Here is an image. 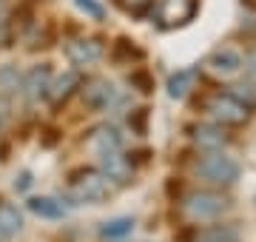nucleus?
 <instances>
[{"mask_svg": "<svg viewBox=\"0 0 256 242\" xmlns=\"http://www.w3.org/2000/svg\"><path fill=\"white\" fill-rule=\"evenodd\" d=\"M131 231H134V220H131V216H114V220H106V222L100 225V236L106 242L126 240Z\"/></svg>", "mask_w": 256, "mask_h": 242, "instance_id": "obj_18", "label": "nucleus"}, {"mask_svg": "<svg viewBox=\"0 0 256 242\" xmlns=\"http://www.w3.org/2000/svg\"><path fill=\"white\" fill-rule=\"evenodd\" d=\"M194 171H196V177H200L202 182H208V186H234L239 180L236 160H230L228 154H222V151L205 154V157L196 162Z\"/></svg>", "mask_w": 256, "mask_h": 242, "instance_id": "obj_4", "label": "nucleus"}, {"mask_svg": "<svg viewBox=\"0 0 256 242\" xmlns=\"http://www.w3.org/2000/svg\"><path fill=\"white\" fill-rule=\"evenodd\" d=\"M77 88H80V74L77 72H63L54 83L48 86V97H52V102H66Z\"/></svg>", "mask_w": 256, "mask_h": 242, "instance_id": "obj_14", "label": "nucleus"}, {"mask_svg": "<svg viewBox=\"0 0 256 242\" xmlns=\"http://www.w3.org/2000/svg\"><path fill=\"white\" fill-rule=\"evenodd\" d=\"M100 171L114 182V186H122L131 180V162L122 157V151H108V154H100Z\"/></svg>", "mask_w": 256, "mask_h": 242, "instance_id": "obj_12", "label": "nucleus"}, {"mask_svg": "<svg viewBox=\"0 0 256 242\" xmlns=\"http://www.w3.org/2000/svg\"><path fill=\"white\" fill-rule=\"evenodd\" d=\"M205 66H208V72H214L216 77H230V74H236L239 68H242V54H239L236 48L222 46L205 60Z\"/></svg>", "mask_w": 256, "mask_h": 242, "instance_id": "obj_10", "label": "nucleus"}, {"mask_svg": "<svg viewBox=\"0 0 256 242\" xmlns=\"http://www.w3.org/2000/svg\"><path fill=\"white\" fill-rule=\"evenodd\" d=\"M131 83L137 86V88H140L142 94H148L151 88H154V80H151V77H148L146 72H142V68H137V72L131 74Z\"/></svg>", "mask_w": 256, "mask_h": 242, "instance_id": "obj_23", "label": "nucleus"}, {"mask_svg": "<svg viewBox=\"0 0 256 242\" xmlns=\"http://www.w3.org/2000/svg\"><path fill=\"white\" fill-rule=\"evenodd\" d=\"M230 208V200L222 196L220 191H191L182 196V214L194 222H208L216 220Z\"/></svg>", "mask_w": 256, "mask_h": 242, "instance_id": "obj_2", "label": "nucleus"}, {"mask_svg": "<svg viewBox=\"0 0 256 242\" xmlns=\"http://www.w3.org/2000/svg\"><path fill=\"white\" fill-rule=\"evenodd\" d=\"M9 40V23H6V12H3V6H0V46Z\"/></svg>", "mask_w": 256, "mask_h": 242, "instance_id": "obj_25", "label": "nucleus"}, {"mask_svg": "<svg viewBox=\"0 0 256 242\" xmlns=\"http://www.w3.org/2000/svg\"><path fill=\"white\" fill-rule=\"evenodd\" d=\"M151 3H154V0H120V6L126 12H131V14H146Z\"/></svg>", "mask_w": 256, "mask_h": 242, "instance_id": "obj_22", "label": "nucleus"}, {"mask_svg": "<svg viewBox=\"0 0 256 242\" xmlns=\"http://www.w3.org/2000/svg\"><path fill=\"white\" fill-rule=\"evenodd\" d=\"M194 86H196V68H182V72L168 77V97L171 100H182V97L191 94Z\"/></svg>", "mask_w": 256, "mask_h": 242, "instance_id": "obj_15", "label": "nucleus"}, {"mask_svg": "<svg viewBox=\"0 0 256 242\" xmlns=\"http://www.w3.org/2000/svg\"><path fill=\"white\" fill-rule=\"evenodd\" d=\"M82 102L94 112H111L114 106L122 102V97H120V88L114 83L102 80V77H94L82 86Z\"/></svg>", "mask_w": 256, "mask_h": 242, "instance_id": "obj_5", "label": "nucleus"}, {"mask_svg": "<svg viewBox=\"0 0 256 242\" xmlns=\"http://www.w3.org/2000/svg\"><path fill=\"white\" fill-rule=\"evenodd\" d=\"M200 9L196 0H160L156 6V26L160 28H180L191 23Z\"/></svg>", "mask_w": 256, "mask_h": 242, "instance_id": "obj_6", "label": "nucleus"}, {"mask_svg": "<svg viewBox=\"0 0 256 242\" xmlns=\"http://www.w3.org/2000/svg\"><path fill=\"white\" fill-rule=\"evenodd\" d=\"M88 148L100 157V154H108V151H120L122 148V137H120V131L114 128V126H97V128H92V134H88Z\"/></svg>", "mask_w": 256, "mask_h": 242, "instance_id": "obj_11", "label": "nucleus"}, {"mask_svg": "<svg viewBox=\"0 0 256 242\" xmlns=\"http://www.w3.org/2000/svg\"><path fill=\"white\" fill-rule=\"evenodd\" d=\"M191 140H194V146H196L200 151H205V154H216V151L225 148L228 134H225V128L216 126V122H200V126L191 131Z\"/></svg>", "mask_w": 256, "mask_h": 242, "instance_id": "obj_7", "label": "nucleus"}, {"mask_svg": "<svg viewBox=\"0 0 256 242\" xmlns=\"http://www.w3.org/2000/svg\"><path fill=\"white\" fill-rule=\"evenodd\" d=\"M230 94H234V97L242 102V106H248V108H256V92H254V86H245V83L230 86Z\"/></svg>", "mask_w": 256, "mask_h": 242, "instance_id": "obj_20", "label": "nucleus"}, {"mask_svg": "<svg viewBox=\"0 0 256 242\" xmlns=\"http://www.w3.org/2000/svg\"><path fill=\"white\" fill-rule=\"evenodd\" d=\"M28 211L43 220H63L68 214V205H63V200H57V196H32Z\"/></svg>", "mask_w": 256, "mask_h": 242, "instance_id": "obj_13", "label": "nucleus"}, {"mask_svg": "<svg viewBox=\"0 0 256 242\" xmlns=\"http://www.w3.org/2000/svg\"><path fill=\"white\" fill-rule=\"evenodd\" d=\"M202 108L216 126H242L250 117V108L234 97L230 92H216L202 102Z\"/></svg>", "mask_w": 256, "mask_h": 242, "instance_id": "obj_3", "label": "nucleus"}, {"mask_svg": "<svg viewBox=\"0 0 256 242\" xmlns=\"http://www.w3.org/2000/svg\"><path fill=\"white\" fill-rule=\"evenodd\" d=\"M68 194L77 202H102L114 194V182L100 168H82V171H74L68 180Z\"/></svg>", "mask_w": 256, "mask_h": 242, "instance_id": "obj_1", "label": "nucleus"}, {"mask_svg": "<svg viewBox=\"0 0 256 242\" xmlns=\"http://www.w3.org/2000/svg\"><path fill=\"white\" fill-rule=\"evenodd\" d=\"M242 66H245V74H248V80L250 83H256V48L250 52V54L242 60Z\"/></svg>", "mask_w": 256, "mask_h": 242, "instance_id": "obj_24", "label": "nucleus"}, {"mask_svg": "<svg viewBox=\"0 0 256 242\" xmlns=\"http://www.w3.org/2000/svg\"><path fill=\"white\" fill-rule=\"evenodd\" d=\"M66 57L74 66H92L102 57V43L97 38H80L66 46Z\"/></svg>", "mask_w": 256, "mask_h": 242, "instance_id": "obj_9", "label": "nucleus"}, {"mask_svg": "<svg viewBox=\"0 0 256 242\" xmlns=\"http://www.w3.org/2000/svg\"><path fill=\"white\" fill-rule=\"evenodd\" d=\"M48 86H52V68L43 63L26 72L23 83H20V92H23V97L28 102H37L40 97H48Z\"/></svg>", "mask_w": 256, "mask_h": 242, "instance_id": "obj_8", "label": "nucleus"}, {"mask_svg": "<svg viewBox=\"0 0 256 242\" xmlns=\"http://www.w3.org/2000/svg\"><path fill=\"white\" fill-rule=\"evenodd\" d=\"M23 231V214L18 205L0 202V236H18Z\"/></svg>", "mask_w": 256, "mask_h": 242, "instance_id": "obj_17", "label": "nucleus"}, {"mask_svg": "<svg viewBox=\"0 0 256 242\" xmlns=\"http://www.w3.org/2000/svg\"><path fill=\"white\" fill-rule=\"evenodd\" d=\"M9 122V102L0 100V131H3V126Z\"/></svg>", "mask_w": 256, "mask_h": 242, "instance_id": "obj_26", "label": "nucleus"}, {"mask_svg": "<svg viewBox=\"0 0 256 242\" xmlns=\"http://www.w3.org/2000/svg\"><path fill=\"white\" fill-rule=\"evenodd\" d=\"M194 242H239V231L234 225L216 222V225H205L196 231Z\"/></svg>", "mask_w": 256, "mask_h": 242, "instance_id": "obj_16", "label": "nucleus"}, {"mask_svg": "<svg viewBox=\"0 0 256 242\" xmlns=\"http://www.w3.org/2000/svg\"><path fill=\"white\" fill-rule=\"evenodd\" d=\"M74 6L80 12H86L88 18H94V20H100L102 18V6L97 3V0H74Z\"/></svg>", "mask_w": 256, "mask_h": 242, "instance_id": "obj_21", "label": "nucleus"}, {"mask_svg": "<svg viewBox=\"0 0 256 242\" xmlns=\"http://www.w3.org/2000/svg\"><path fill=\"white\" fill-rule=\"evenodd\" d=\"M20 83H23V77H20L18 66H0V92L3 94H14L20 92Z\"/></svg>", "mask_w": 256, "mask_h": 242, "instance_id": "obj_19", "label": "nucleus"}]
</instances>
